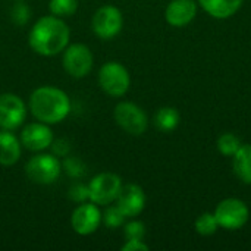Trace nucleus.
<instances>
[{"instance_id":"11","label":"nucleus","mask_w":251,"mask_h":251,"mask_svg":"<svg viewBox=\"0 0 251 251\" xmlns=\"http://www.w3.org/2000/svg\"><path fill=\"white\" fill-rule=\"evenodd\" d=\"M101 225V212L93 201L79 203V206L72 212L71 226L78 235H91Z\"/></svg>"},{"instance_id":"29","label":"nucleus","mask_w":251,"mask_h":251,"mask_svg":"<svg viewBox=\"0 0 251 251\" xmlns=\"http://www.w3.org/2000/svg\"><path fill=\"white\" fill-rule=\"evenodd\" d=\"M15 1H22V0H15Z\"/></svg>"},{"instance_id":"20","label":"nucleus","mask_w":251,"mask_h":251,"mask_svg":"<svg viewBox=\"0 0 251 251\" xmlns=\"http://www.w3.org/2000/svg\"><path fill=\"white\" fill-rule=\"evenodd\" d=\"M241 140L231 132H225L218 138V150L224 154V156H234L240 147H241Z\"/></svg>"},{"instance_id":"14","label":"nucleus","mask_w":251,"mask_h":251,"mask_svg":"<svg viewBox=\"0 0 251 251\" xmlns=\"http://www.w3.org/2000/svg\"><path fill=\"white\" fill-rule=\"evenodd\" d=\"M196 15L197 3L194 0H172L165 10V19L172 26H185Z\"/></svg>"},{"instance_id":"25","label":"nucleus","mask_w":251,"mask_h":251,"mask_svg":"<svg viewBox=\"0 0 251 251\" xmlns=\"http://www.w3.org/2000/svg\"><path fill=\"white\" fill-rule=\"evenodd\" d=\"M69 199L75 203H84L90 200L88 197V185L84 184H75L69 188Z\"/></svg>"},{"instance_id":"9","label":"nucleus","mask_w":251,"mask_h":251,"mask_svg":"<svg viewBox=\"0 0 251 251\" xmlns=\"http://www.w3.org/2000/svg\"><path fill=\"white\" fill-rule=\"evenodd\" d=\"M93 63H94L93 53L85 44L81 43L69 44L63 50L62 65L66 74L71 75L72 78L87 76L93 69Z\"/></svg>"},{"instance_id":"24","label":"nucleus","mask_w":251,"mask_h":251,"mask_svg":"<svg viewBox=\"0 0 251 251\" xmlns=\"http://www.w3.org/2000/svg\"><path fill=\"white\" fill-rule=\"evenodd\" d=\"M29 16H31V10H29V7H28L25 3H22V1H18V3L12 7V10H10V18H12V21H13L16 25H25V24L28 22Z\"/></svg>"},{"instance_id":"6","label":"nucleus","mask_w":251,"mask_h":251,"mask_svg":"<svg viewBox=\"0 0 251 251\" xmlns=\"http://www.w3.org/2000/svg\"><path fill=\"white\" fill-rule=\"evenodd\" d=\"M113 118L118 126H121L125 132L131 135H143L147 131L149 119L146 112L131 101H121L115 106Z\"/></svg>"},{"instance_id":"3","label":"nucleus","mask_w":251,"mask_h":251,"mask_svg":"<svg viewBox=\"0 0 251 251\" xmlns=\"http://www.w3.org/2000/svg\"><path fill=\"white\" fill-rule=\"evenodd\" d=\"M62 172V163L57 156L41 153L31 157L25 165L26 178L38 185H50L53 184Z\"/></svg>"},{"instance_id":"12","label":"nucleus","mask_w":251,"mask_h":251,"mask_svg":"<svg viewBox=\"0 0 251 251\" xmlns=\"http://www.w3.org/2000/svg\"><path fill=\"white\" fill-rule=\"evenodd\" d=\"M19 141L29 151H44L53 143V131L47 124L31 122L24 126Z\"/></svg>"},{"instance_id":"15","label":"nucleus","mask_w":251,"mask_h":251,"mask_svg":"<svg viewBox=\"0 0 251 251\" xmlns=\"http://www.w3.org/2000/svg\"><path fill=\"white\" fill-rule=\"evenodd\" d=\"M22 144L12 131L0 129V165L13 166L21 159Z\"/></svg>"},{"instance_id":"28","label":"nucleus","mask_w":251,"mask_h":251,"mask_svg":"<svg viewBox=\"0 0 251 251\" xmlns=\"http://www.w3.org/2000/svg\"><path fill=\"white\" fill-rule=\"evenodd\" d=\"M50 147H53L54 156H66L68 151H69V149H71L69 147V143L66 140H57V141L51 143Z\"/></svg>"},{"instance_id":"17","label":"nucleus","mask_w":251,"mask_h":251,"mask_svg":"<svg viewBox=\"0 0 251 251\" xmlns=\"http://www.w3.org/2000/svg\"><path fill=\"white\" fill-rule=\"evenodd\" d=\"M234 157V172L240 181L251 184V144H243Z\"/></svg>"},{"instance_id":"23","label":"nucleus","mask_w":251,"mask_h":251,"mask_svg":"<svg viewBox=\"0 0 251 251\" xmlns=\"http://www.w3.org/2000/svg\"><path fill=\"white\" fill-rule=\"evenodd\" d=\"M124 235L125 240H144L146 226L140 221H131L128 224H124Z\"/></svg>"},{"instance_id":"27","label":"nucleus","mask_w":251,"mask_h":251,"mask_svg":"<svg viewBox=\"0 0 251 251\" xmlns=\"http://www.w3.org/2000/svg\"><path fill=\"white\" fill-rule=\"evenodd\" d=\"M122 251H149V246L143 240H126L121 247Z\"/></svg>"},{"instance_id":"18","label":"nucleus","mask_w":251,"mask_h":251,"mask_svg":"<svg viewBox=\"0 0 251 251\" xmlns=\"http://www.w3.org/2000/svg\"><path fill=\"white\" fill-rule=\"evenodd\" d=\"M179 121H181L179 112L175 107H169V106L160 107L154 115V125L157 129L163 132L174 131L179 125Z\"/></svg>"},{"instance_id":"7","label":"nucleus","mask_w":251,"mask_h":251,"mask_svg":"<svg viewBox=\"0 0 251 251\" xmlns=\"http://www.w3.org/2000/svg\"><path fill=\"white\" fill-rule=\"evenodd\" d=\"M215 218L221 228L237 231L249 222L250 210L247 204L240 199H225L218 204Z\"/></svg>"},{"instance_id":"2","label":"nucleus","mask_w":251,"mask_h":251,"mask_svg":"<svg viewBox=\"0 0 251 251\" xmlns=\"http://www.w3.org/2000/svg\"><path fill=\"white\" fill-rule=\"evenodd\" d=\"M29 110L38 122L56 125L65 121L71 113V99L57 87L43 85L31 93Z\"/></svg>"},{"instance_id":"8","label":"nucleus","mask_w":251,"mask_h":251,"mask_svg":"<svg viewBox=\"0 0 251 251\" xmlns=\"http://www.w3.org/2000/svg\"><path fill=\"white\" fill-rule=\"evenodd\" d=\"M124 26L122 12L112 4H104L96 10L91 19L93 32L101 40L115 38Z\"/></svg>"},{"instance_id":"19","label":"nucleus","mask_w":251,"mask_h":251,"mask_svg":"<svg viewBox=\"0 0 251 251\" xmlns=\"http://www.w3.org/2000/svg\"><path fill=\"white\" fill-rule=\"evenodd\" d=\"M125 219H126V216L122 213V210L116 204L115 206H112V204L106 206V210L101 213V222L110 229L121 228L125 224Z\"/></svg>"},{"instance_id":"5","label":"nucleus","mask_w":251,"mask_h":251,"mask_svg":"<svg viewBox=\"0 0 251 251\" xmlns=\"http://www.w3.org/2000/svg\"><path fill=\"white\" fill-rule=\"evenodd\" d=\"M122 188V179L113 172H101L88 184V197L97 206H109L116 201Z\"/></svg>"},{"instance_id":"16","label":"nucleus","mask_w":251,"mask_h":251,"mask_svg":"<svg viewBox=\"0 0 251 251\" xmlns=\"http://www.w3.org/2000/svg\"><path fill=\"white\" fill-rule=\"evenodd\" d=\"M200 6L216 19H226L235 15L244 0H199Z\"/></svg>"},{"instance_id":"21","label":"nucleus","mask_w":251,"mask_h":251,"mask_svg":"<svg viewBox=\"0 0 251 251\" xmlns=\"http://www.w3.org/2000/svg\"><path fill=\"white\" fill-rule=\"evenodd\" d=\"M194 228L196 231L203 235V237H209V235H213L218 228H219V224L215 218V213H203L197 218L196 224H194Z\"/></svg>"},{"instance_id":"26","label":"nucleus","mask_w":251,"mask_h":251,"mask_svg":"<svg viewBox=\"0 0 251 251\" xmlns=\"http://www.w3.org/2000/svg\"><path fill=\"white\" fill-rule=\"evenodd\" d=\"M63 166L66 169V174L74 176V178H78V176L84 175V172H85L84 171V165L78 159H75V157H66Z\"/></svg>"},{"instance_id":"1","label":"nucleus","mask_w":251,"mask_h":251,"mask_svg":"<svg viewBox=\"0 0 251 251\" xmlns=\"http://www.w3.org/2000/svg\"><path fill=\"white\" fill-rule=\"evenodd\" d=\"M71 29L68 24L54 15L41 16L31 28L28 43L32 51L40 56L51 57L62 53L69 46Z\"/></svg>"},{"instance_id":"10","label":"nucleus","mask_w":251,"mask_h":251,"mask_svg":"<svg viewBox=\"0 0 251 251\" xmlns=\"http://www.w3.org/2000/svg\"><path fill=\"white\" fill-rule=\"evenodd\" d=\"M26 118V106L24 100L12 93L0 94V128L13 131L19 128Z\"/></svg>"},{"instance_id":"22","label":"nucleus","mask_w":251,"mask_h":251,"mask_svg":"<svg viewBox=\"0 0 251 251\" xmlns=\"http://www.w3.org/2000/svg\"><path fill=\"white\" fill-rule=\"evenodd\" d=\"M49 9L51 15L59 18L72 16L78 9V0H50Z\"/></svg>"},{"instance_id":"13","label":"nucleus","mask_w":251,"mask_h":251,"mask_svg":"<svg viewBox=\"0 0 251 251\" xmlns=\"http://www.w3.org/2000/svg\"><path fill=\"white\" fill-rule=\"evenodd\" d=\"M116 206L122 210L126 218L138 216L146 207V193L137 184L122 185L116 199Z\"/></svg>"},{"instance_id":"4","label":"nucleus","mask_w":251,"mask_h":251,"mask_svg":"<svg viewBox=\"0 0 251 251\" xmlns=\"http://www.w3.org/2000/svg\"><path fill=\"white\" fill-rule=\"evenodd\" d=\"M99 84L110 97H122L128 93L131 76L128 69L119 62H107L99 71Z\"/></svg>"}]
</instances>
